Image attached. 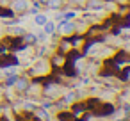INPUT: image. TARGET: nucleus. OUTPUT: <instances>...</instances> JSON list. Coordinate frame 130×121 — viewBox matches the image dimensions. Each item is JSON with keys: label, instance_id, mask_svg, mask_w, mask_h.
Wrapping results in <instances>:
<instances>
[{"label": "nucleus", "instance_id": "nucleus-1", "mask_svg": "<svg viewBox=\"0 0 130 121\" xmlns=\"http://www.w3.org/2000/svg\"><path fill=\"white\" fill-rule=\"evenodd\" d=\"M38 23H45V18L43 16H38Z\"/></svg>", "mask_w": 130, "mask_h": 121}]
</instances>
